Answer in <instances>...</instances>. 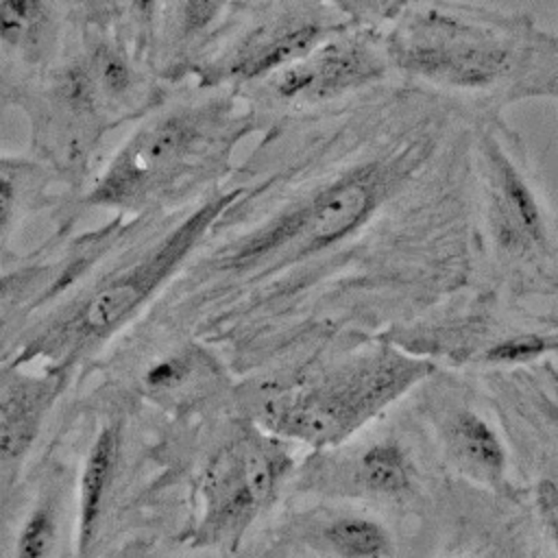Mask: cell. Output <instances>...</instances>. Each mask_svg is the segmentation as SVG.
I'll return each mask as SVG.
<instances>
[{
    "label": "cell",
    "instance_id": "cell-1",
    "mask_svg": "<svg viewBox=\"0 0 558 558\" xmlns=\"http://www.w3.org/2000/svg\"><path fill=\"white\" fill-rule=\"evenodd\" d=\"M294 122L279 198L229 207L140 320L198 336L238 379L473 281L477 120L392 81Z\"/></svg>",
    "mask_w": 558,
    "mask_h": 558
},
{
    "label": "cell",
    "instance_id": "cell-2",
    "mask_svg": "<svg viewBox=\"0 0 558 558\" xmlns=\"http://www.w3.org/2000/svg\"><path fill=\"white\" fill-rule=\"evenodd\" d=\"M244 196V187H231L187 209L118 216L24 257L0 275V362L59 371L74 388L83 384Z\"/></svg>",
    "mask_w": 558,
    "mask_h": 558
},
{
    "label": "cell",
    "instance_id": "cell-3",
    "mask_svg": "<svg viewBox=\"0 0 558 558\" xmlns=\"http://www.w3.org/2000/svg\"><path fill=\"white\" fill-rule=\"evenodd\" d=\"M386 46L397 81L477 122L521 100H558V33L525 11L416 0L386 28Z\"/></svg>",
    "mask_w": 558,
    "mask_h": 558
},
{
    "label": "cell",
    "instance_id": "cell-4",
    "mask_svg": "<svg viewBox=\"0 0 558 558\" xmlns=\"http://www.w3.org/2000/svg\"><path fill=\"white\" fill-rule=\"evenodd\" d=\"M54 418L50 434L74 464L78 558H102L140 534L172 536L166 418L100 375L72 388Z\"/></svg>",
    "mask_w": 558,
    "mask_h": 558
},
{
    "label": "cell",
    "instance_id": "cell-5",
    "mask_svg": "<svg viewBox=\"0 0 558 558\" xmlns=\"http://www.w3.org/2000/svg\"><path fill=\"white\" fill-rule=\"evenodd\" d=\"M163 456L177 508L170 538L233 558L288 499L303 449L235 403L192 421H166Z\"/></svg>",
    "mask_w": 558,
    "mask_h": 558
},
{
    "label": "cell",
    "instance_id": "cell-6",
    "mask_svg": "<svg viewBox=\"0 0 558 558\" xmlns=\"http://www.w3.org/2000/svg\"><path fill=\"white\" fill-rule=\"evenodd\" d=\"M436 368L381 333L351 331L238 379L235 403L303 451L329 449L405 401Z\"/></svg>",
    "mask_w": 558,
    "mask_h": 558
},
{
    "label": "cell",
    "instance_id": "cell-7",
    "mask_svg": "<svg viewBox=\"0 0 558 558\" xmlns=\"http://www.w3.org/2000/svg\"><path fill=\"white\" fill-rule=\"evenodd\" d=\"M471 231L473 283L521 301L558 299V209L504 116L480 120L473 131Z\"/></svg>",
    "mask_w": 558,
    "mask_h": 558
},
{
    "label": "cell",
    "instance_id": "cell-8",
    "mask_svg": "<svg viewBox=\"0 0 558 558\" xmlns=\"http://www.w3.org/2000/svg\"><path fill=\"white\" fill-rule=\"evenodd\" d=\"M453 482L401 401L342 445L303 451L288 497L362 504L421 525Z\"/></svg>",
    "mask_w": 558,
    "mask_h": 558
},
{
    "label": "cell",
    "instance_id": "cell-9",
    "mask_svg": "<svg viewBox=\"0 0 558 558\" xmlns=\"http://www.w3.org/2000/svg\"><path fill=\"white\" fill-rule=\"evenodd\" d=\"M381 336L460 373H501L558 360V314L536 312L473 281Z\"/></svg>",
    "mask_w": 558,
    "mask_h": 558
},
{
    "label": "cell",
    "instance_id": "cell-10",
    "mask_svg": "<svg viewBox=\"0 0 558 558\" xmlns=\"http://www.w3.org/2000/svg\"><path fill=\"white\" fill-rule=\"evenodd\" d=\"M233 122L242 118L227 98L170 107L124 142L83 203L122 214L155 209L183 174H192L203 157L233 137L229 131Z\"/></svg>",
    "mask_w": 558,
    "mask_h": 558
},
{
    "label": "cell",
    "instance_id": "cell-11",
    "mask_svg": "<svg viewBox=\"0 0 558 558\" xmlns=\"http://www.w3.org/2000/svg\"><path fill=\"white\" fill-rule=\"evenodd\" d=\"M92 375L116 381L172 423L235 405L238 377L211 344L185 331L137 323Z\"/></svg>",
    "mask_w": 558,
    "mask_h": 558
},
{
    "label": "cell",
    "instance_id": "cell-12",
    "mask_svg": "<svg viewBox=\"0 0 558 558\" xmlns=\"http://www.w3.org/2000/svg\"><path fill=\"white\" fill-rule=\"evenodd\" d=\"M405 403L451 480L525 501L504 427L473 375L438 366Z\"/></svg>",
    "mask_w": 558,
    "mask_h": 558
},
{
    "label": "cell",
    "instance_id": "cell-13",
    "mask_svg": "<svg viewBox=\"0 0 558 558\" xmlns=\"http://www.w3.org/2000/svg\"><path fill=\"white\" fill-rule=\"evenodd\" d=\"M0 558H78L74 464L52 434L0 488Z\"/></svg>",
    "mask_w": 558,
    "mask_h": 558
},
{
    "label": "cell",
    "instance_id": "cell-14",
    "mask_svg": "<svg viewBox=\"0 0 558 558\" xmlns=\"http://www.w3.org/2000/svg\"><path fill=\"white\" fill-rule=\"evenodd\" d=\"M386 28L347 24L310 54L262 81L279 105L299 113L340 105L392 83Z\"/></svg>",
    "mask_w": 558,
    "mask_h": 558
},
{
    "label": "cell",
    "instance_id": "cell-15",
    "mask_svg": "<svg viewBox=\"0 0 558 558\" xmlns=\"http://www.w3.org/2000/svg\"><path fill=\"white\" fill-rule=\"evenodd\" d=\"M534 536L527 501L453 482L421 525L412 558H523Z\"/></svg>",
    "mask_w": 558,
    "mask_h": 558
},
{
    "label": "cell",
    "instance_id": "cell-16",
    "mask_svg": "<svg viewBox=\"0 0 558 558\" xmlns=\"http://www.w3.org/2000/svg\"><path fill=\"white\" fill-rule=\"evenodd\" d=\"M469 375L504 427L521 488L534 477L558 482V360Z\"/></svg>",
    "mask_w": 558,
    "mask_h": 558
},
{
    "label": "cell",
    "instance_id": "cell-17",
    "mask_svg": "<svg viewBox=\"0 0 558 558\" xmlns=\"http://www.w3.org/2000/svg\"><path fill=\"white\" fill-rule=\"evenodd\" d=\"M266 525L320 558H412L423 523L351 501L288 497Z\"/></svg>",
    "mask_w": 558,
    "mask_h": 558
},
{
    "label": "cell",
    "instance_id": "cell-18",
    "mask_svg": "<svg viewBox=\"0 0 558 558\" xmlns=\"http://www.w3.org/2000/svg\"><path fill=\"white\" fill-rule=\"evenodd\" d=\"M349 22L331 0H286L279 13L259 22L225 57V78L266 81L310 54Z\"/></svg>",
    "mask_w": 558,
    "mask_h": 558
},
{
    "label": "cell",
    "instance_id": "cell-19",
    "mask_svg": "<svg viewBox=\"0 0 558 558\" xmlns=\"http://www.w3.org/2000/svg\"><path fill=\"white\" fill-rule=\"evenodd\" d=\"M72 388L65 373L0 362V488L24 473Z\"/></svg>",
    "mask_w": 558,
    "mask_h": 558
},
{
    "label": "cell",
    "instance_id": "cell-20",
    "mask_svg": "<svg viewBox=\"0 0 558 558\" xmlns=\"http://www.w3.org/2000/svg\"><path fill=\"white\" fill-rule=\"evenodd\" d=\"M59 33L54 0H0V52L33 68L52 54Z\"/></svg>",
    "mask_w": 558,
    "mask_h": 558
},
{
    "label": "cell",
    "instance_id": "cell-21",
    "mask_svg": "<svg viewBox=\"0 0 558 558\" xmlns=\"http://www.w3.org/2000/svg\"><path fill=\"white\" fill-rule=\"evenodd\" d=\"M48 179L33 161L17 157H0V257L9 242L39 205V190H46Z\"/></svg>",
    "mask_w": 558,
    "mask_h": 558
},
{
    "label": "cell",
    "instance_id": "cell-22",
    "mask_svg": "<svg viewBox=\"0 0 558 558\" xmlns=\"http://www.w3.org/2000/svg\"><path fill=\"white\" fill-rule=\"evenodd\" d=\"M523 490L527 510L545 547L551 558H558V482L534 477L523 484Z\"/></svg>",
    "mask_w": 558,
    "mask_h": 558
},
{
    "label": "cell",
    "instance_id": "cell-23",
    "mask_svg": "<svg viewBox=\"0 0 558 558\" xmlns=\"http://www.w3.org/2000/svg\"><path fill=\"white\" fill-rule=\"evenodd\" d=\"M87 70L92 74L94 87L111 100H120L133 89V68L129 59L111 46H102L94 54Z\"/></svg>",
    "mask_w": 558,
    "mask_h": 558
},
{
    "label": "cell",
    "instance_id": "cell-24",
    "mask_svg": "<svg viewBox=\"0 0 558 558\" xmlns=\"http://www.w3.org/2000/svg\"><path fill=\"white\" fill-rule=\"evenodd\" d=\"M102 558H225L214 551L185 547L170 536L140 534L111 547Z\"/></svg>",
    "mask_w": 558,
    "mask_h": 558
},
{
    "label": "cell",
    "instance_id": "cell-25",
    "mask_svg": "<svg viewBox=\"0 0 558 558\" xmlns=\"http://www.w3.org/2000/svg\"><path fill=\"white\" fill-rule=\"evenodd\" d=\"M338 11L357 26L388 28L416 0H331Z\"/></svg>",
    "mask_w": 558,
    "mask_h": 558
},
{
    "label": "cell",
    "instance_id": "cell-26",
    "mask_svg": "<svg viewBox=\"0 0 558 558\" xmlns=\"http://www.w3.org/2000/svg\"><path fill=\"white\" fill-rule=\"evenodd\" d=\"M233 558H320L290 536L264 525Z\"/></svg>",
    "mask_w": 558,
    "mask_h": 558
},
{
    "label": "cell",
    "instance_id": "cell-27",
    "mask_svg": "<svg viewBox=\"0 0 558 558\" xmlns=\"http://www.w3.org/2000/svg\"><path fill=\"white\" fill-rule=\"evenodd\" d=\"M229 0H179L177 35L181 41H192L211 31Z\"/></svg>",
    "mask_w": 558,
    "mask_h": 558
},
{
    "label": "cell",
    "instance_id": "cell-28",
    "mask_svg": "<svg viewBox=\"0 0 558 558\" xmlns=\"http://www.w3.org/2000/svg\"><path fill=\"white\" fill-rule=\"evenodd\" d=\"M129 2H131V9L135 15H140L142 20H150L161 0H129Z\"/></svg>",
    "mask_w": 558,
    "mask_h": 558
},
{
    "label": "cell",
    "instance_id": "cell-29",
    "mask_svg": "<svg viewBox=\"0 0 558 558\" xmlns=\"http://www.w3.org/2000/svg\"><path fill=\"white\" fill-rule=\"evenodd\" d=\"M523 558H551V554H549V549L545 547V543H543L538 530H536V536H534V541H532V545L527 547V551H525Z\"/></svg>",
    "mask_w": 558,
    "mask_h": 558
}]
</instances>
